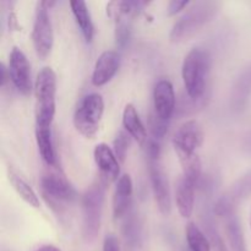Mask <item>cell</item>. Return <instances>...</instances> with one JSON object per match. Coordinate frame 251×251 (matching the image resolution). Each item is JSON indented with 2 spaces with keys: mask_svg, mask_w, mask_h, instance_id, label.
I'll use <instances>...</instances> for the list:
<instances>
[{
  "mask_svg": "<svg viewBox=\"0 0 251 251\" xmlns=\"http://www.w3.org/2000/svg\"><path fill=\"white\" fill-rule=\"evenodd\" d=\"M220 1L215 0H202L191 4L188 10L176 21L172 27L169 38L172 42H184L195 36L220 11Z\"/></svg>",
  "mask_w": 251,
  "mask_h": 251,
  "instance_id": "6da1fadb",
  "label": "cell"
},
{
  "mask_svg": "<svg viewBox=\"0 0 251 251\" xmlns=\"http://www.w3.org/2000/svg\"><path fill=\"white\" fill-rule=\"evenodd\" d=\"M210 70V55L202 48H194L186 54L183 61L181 75L189 97L200 100L205 93L206 80Z\"/></svg>",
  "mask_w": 251,
  "mask_h": 251,
  "instance_id": "7a4b0ae2",
  "label": "cell"
},
{
  "mask_svg": "<svg viewBox=\"0 0 251 251\" xmlns=\"http://www.w3.org/2000/svg\"><path fill=\"white\" fill-rule=\"evenodd\" d=\"M105 186L107 185L100 179V181L93 183L83 193L81 199L82 237L87 243H92L100 233Z\"/></svg>",
  "mask_w": 251,
  "mask_h": 251,
  "instance_id": "3957f363",
  "label": "cell"
},
{
  "mask_svg": "<svg viewBox=\"0 0 251 251\" xmlns=\"http://www.w3.org/2000/svg\"><path fill=\"white\" fill-rule=\"evenodd\" d=\"M37 126H51L55 115L56 76L51 68H43L36 78Z\"/></svg>",
  "mask_w": 251,
  "mask_h": 251,
  "instance_id": "277c9868",
  "label": "cell"
},
{
  "mask_svg": "<svg viewBox=\"0 0 251 251\" xmlns=\"http://www.w3.org/2000/svg\"><path fill=\"white\" fill-rule=\"evenodd\" d=\"M104 112V102L100 93H88L81 100L74 114L76 130L87 139H93L100 129Z\"/></svg>",
  "mask_w": 251,
  "mask_h": 251,
  "instance_id": "5b68a950",
  "label": "cell"
},
{
  "mask_svg": "<svg viewBox=\"0 0 251 251\" xmlns=\"http://www.w3.org/2000/svg\"><path fill=\"white\" fill-rule=\"evenodd\" d=\"M41 188L47 202L56 211L61 212L76 199V191L64 174L59 172H47L41 179Z\"/></svg>",
  "mask_w": 251,
  "mask_h": 251,
  "instance_id": "8992f818",
  "label": "cell"
},
{
  "mask_svg": "<svg viewBox=\"0 0 251 251\" xmlns=\"http://www.w3.org/2000/svg\"><path fill=\"white\" fill-rule=\"evenodd\" d=\"M213 211L225 226V233L229 250L248 251L242 225L235 213V203L227 195H225L216 201L213 205Z\"/></svg>",
  "mask_w": 251,
  "mask_h": 251,
  "instance_id": "52a82bcc",
  "label": "cell"
},
{
  "mask_svg": "<svg viewBox=\"0 0 251 251\" xmlns=\"http://www.w3.org/2000/svg\"><path fill=\"white\" fill-rule=\"evenodd\" d=\"M203 131L196 120H189L179 126L173 136V146L180 163L196 158V150L202 145Z\"/></svg>",
  "mask_w": 251,
  "mask_h": 251,
  "instance_id": "ba28073f",
  "label": "cell"
},
{
  "mask_svg": "<svg viewBox=\"0 0 251 251\" xmlns=\"http://www.w3.org/2000/svg\"><path fill=\"white\" fill-rule=\"evenodd\" d=\"M54 2L39 1L37 2L34 12L33 28H32V42L37 54L41 58H46L53 47V26H51L49 6Z\"/></svg>",
  "mask_w": 251,
  "mask_h": 251,
  "instance_id": "9c48e42d",
  "label": "cell"
},
{
  "mask_svg": "<svg viewBox=\"0 0 251 251\" xmlns=\"http://www.w3.org/2000/svg\"><path fill=\"white\" fill-rule=\"evenodd\" d=\"M149 173L152 193L159 211L163 215H169L172 208L171 190L166 173L162 169L159 159H149Z\"/></svg>",
  "mask_w": 251,
  "mask_h": 251,
  "instance_id": "30bf717a",
  "label": "cell"
},
{
  "mask_svg": "<svg viewBox=\"0 0 251 251\" xmlns=\"http://www.w3.org/2000/svg\"><path fill=\"white\" fill-rule=\"evenodd\" d=\"M9 75L19 92L22 95H28L31 92L32 81L28 60L24 51L17 47H14L10 53Z\"/></svg>",
  "mask_w": 251,
  "mask_h": 251,
  "instance_id": "8fae6325",
  "label": "cell"
},
{
  "mask_svg": "<svg viewBox=\"0 0 251 251\" xmlns=\"http://www.w3.org/2000/svg\"><path fill=\"white\" fill-rule=\"evenodd\" d=\"M176 92L169 80H159L153 88V113L163 120H169L176 110Z\"/></svg>",
  "mask_w": 251,
  "mask_h": 251,
  "instance_id": "7c38bea8",
  "label": "cell"
},
{
  "mask_svg": "<svg viewBox=\"0 0 251 251\" xmlns=\"http://www.w3.org/2000/svg\"><path fill=\"white\" fill-rule=\"evenodd\" d=\"M96 164L100 169V180L109 185L114 180H117L120 173L119 159L115 156L114 151L107 144H98L93 151Z\"/></svg>",
  "mask_w": 251,
  "mask_h": 251,
  "instance_id": "4fadbf2b",
  "label": "cell"
},
{
  "mask_svg": "<svg viewBox=\"0 0 251 251\" xmlns=\"http://www.w3.org/2000/svg\"><path fill=\"white\" fill-rule=\"evenodd\" d=\"M201 225H202V232L205 233L206 238L210 242L212 251H230L226 244L225 237L218 228L217 216L215 215L213 208L210 207L208 200L202 198V205H201Z\"/></svg>",
  "mask_w": 251,
  "mask_h": 251,
  "instance_id": "5bb4252c",
  "label": "cell"
},
{
  "mask_svg": "<svg viewBox=\"0 0 251 251\" xmlns=\"http://www.w3.org/2000/svg\"><path fill=\"white\" fill-rule=\"evenodd\" d=\"M199 179L181 174L176 184V202L181 217L189 218L195 207V188Z\"/></svg>",
  "mask_w": 251,
  "mask_h": 251,
  "instance_id": "9a60e30c",
  "label": "cell"
},
{
  "mask_svg": "<svg viewBox=\"0 0 251 251\" xmlns=\"http://www.w3.org/2000/svg\"><path fill=\"white\" fill-rule=\"evenodd\" d=\"M120 65V56L115 50H105L98 56L92 74V83L103 86L109 82L117 74Z\"/></svg>",
  "mask_w": 251,
  "mask_h": 251,
  "instance_id": "2e32d148",
  "label": "cell"
},
{
  "mask_svg": "<svg viewBox=\"0 0 251 251\" xmlns=\"http://www.w3.org/2000/svg\"><path fill=\"white\" fill-rule=\"evenodd\" d=\"M132 180L129 174H123L117 183L113 198V215L115 220H123L131 210Z\"/></svg>",
  "mask_w": 251,
  "mask_h": 251,
  "instance_id": "e0dca14e",
  "label": "cell"
},
{
  "mask_svg": "<svg viewBox=\"0 0 251 251\" xmlns=\"http://www.w3.org/2000/svg\"><path fill=\"white\" fill-rule=\"evenodd\" d=\"M251 98V64L245 66L235 78L230 93V103L234 110L244 109Z\"/></svg>",
  "mask_w": 251,
  "mask_h": 251,
  "instance_id": "ac0fdd59",
  "label": "cell"
},
{
  "mask_svg": "<svg viewBox=\"0 0 251 251\" xmlns=\"http://www.w3.org/2000/svg\"><path fill=\"white\" fill-rule=\"evenodd\" d=\"M122 234L125 247L129 251H136L142 244V227L139 215L134 210H130L123 218Z\"/></svg>",
  "mask_w": 251,
  "mask_h": 251,
  "instance_id": "d6986e66",
  "label": "cell"
},
{
  "mask_svg": "<svg viewBox=\"0 0 251 251\" xmlns=\"http://www.w3.org/2000/svg\"><path fill=\"white\" fill-rule=\"evenodd\" d=\"M123 125L124 129L132 139L136 140L137 142H146L147 140V131L145 127L144 123L140 119L139 113L134 104L127 103L123 112Z\"/></svg>",
  "mask_w": 251,
  "mask_h": 251,
  "instance_id": "ffe728a7",
  "label": "cell"
},
{
  "mask_svg": "<svg viewBox=\"0 0 251 251\" xmlns=\"http://www.w3.org/2000/svg\"><path fill=\"white\" fill-rule=\"evenodd\" d=\"M36 140L37 145H38L39 153H41L42 156V159L48 164V167L55 166L56 152L55 149H54L51 126H37Z\"/></svg>",
  "mask_w": 251,
  "mask_h": 251,
  "instance_id": "44dd1931",
  "label": "cell"
},
{
  "mask_svg": "<svg viewBox=\"0 0 251 251\" xmlns=\"http://www.w3.org/2000/svg\"><path fill=\"white\" fill-rule=\"evenodd\" d=\"M7 176H9V180L11 183V185L14 186V189L16 190V193L19 194L20 198L25 201V202L28 203L32 207H39V199L37 196V194L34 193L33 189L29 186V184L22 178L21 174L16 171L12 167H7Z\"/></svg>",
  "mask_w": 251,
  "mask_h": 251,
  "instance_id": "7402d4cb",
  "label": "cell"
},
{
  "mask_svg": "<svg viewBox=\"0 0 251 251\" xmlns=\"http://www.w3.org/2000/svg\"><path fill=\"white\" fill-rule=\"evenodd\" d=\"M70 6L83 37H85L86 41L91 42L93 38V34H95V26H93L92 17L88 11L87 4L82 0H73V1H70Z\"/></svg>",
  "mask_w": 251,
  "mask_h": 251,
  "instance_id": "603a6c76",
  "label": "cell"
},
{
  "mask_svg": "<svg viewBox=\"0 0 251 251\" xmlns=\"http://www.w3.org/2000/svg\"><path fill=\"white\" fill-rule=\"evenodd\" d=\"M185 233L189 251H212V248H211L210 242L206 238L205 233L195 223H189L186 226Z\"/></svg>",
  "mask_w": 251,
  "mask_h": 251,
  "instance_id": "cb8c5ba5",
  "label": "cell"
},
{
  "mask_svg": "<svg viewBox=\"0 0 251 251\" xmlns=\"http://www.w3.org/2000/svg\"><path fill=\"white\" fill-rule=\"evenodd\" d=\"M228 198L237 205L240 201L245 200V199L251 196V169L249 172L240 176L233 186L230 188L229 193L227 194Z\"/></svg>",
  "mask_w": 251,
  "mask_h": 251,
  "instance_id": "d4e9b609",
  "label": "cell"
},
{
  "mask_svg": "<svg viewBox=\"0 0 251 251\" xmlns=\"http://www.w3.org/2000/svg\"><path fill=\"white\" fill-rule=\"evenodd\" d=\"M134 16H120L115 19V39L120 48H124L130 39L131 34V19Z\"/></svg>",
  "mask_w": 251,
  "mask_h": 251,
  "instance_id": "484cf974",
  "label": "cell"
},
{
  "mask_svg": "<svg viewBox=\"0 0 251 251\" xmlns=\"http://www.w3.org/2000/svg\"><path fill=\"white\" fill-rule=\"evenodd\" d=\"M168 123L169 120L161 119L154 113H151V115H150V130H151L152 139L161 141L168 131Z\"/></svg>",
  "mask_w": 251,
  "mask_h": 251,
  "instance_id": "4316f807",
  "label": "cell"
},
{
  "mask_svg": "<svg viewBox=\"0 0 251 251\" xmlns=\"http://www.w3.org/2000/svg\"><path fill=\"white\" fill-rule=\"evenodd\" d=\"M130 145V135L125 131H120L114 140V153L120 162H124L127 149Z\"/></svg>",
  "mask_w": 251,
  "mask_h": 251,
  "instance_id": "83f0119b",
  "label": "cell"
},
{
  "mask_svg": "<svg viewBox=\"0 0 251 251\" xmlns=\"http://www.w3.org/2000/svg\"><path fill=\"white\" fill-rule=\"evenodd\" d=\"M103 251H120V245L117 237L113 234L107 235L103 243Z\"/></svg>",
  "mask_w": 251,
  "mask_h": 251,
  "instance_id": "f1b7e54d",
  "label": "cell"
},
{
  "mask_svg": "<svg viewBox=\"0 0 251 251\" xmlns=\"http://www.w3.org/2000/svg\"><path fill=\"white\" fill-rule=\"evenodd\" d=\"M189 1L188 0H172L168 4V15H176V12H179L180 10H183L184 7L188 6Z\"/></svg>",
  "mask_w": 251,
  "mask_h": 251,
  "instance_id": "f546056e",
  "label": "cell"
},
{
  "mask_svg": "<svg viewBox=\"0 0 251 251\" xmlns=\"http://www.w3.org/2000/svg\"><path fill=\"white\" fill-rule=\"evenodd\" d=\"M244 149L245 151L251 153V131L245 136L244 139Z\"/></svg>",
  "mask_w": 251,
  "mask_h": 251,
  "instance_id": "4dcf8cb0",
  "label": "cell"
},
{
  "mask_svg": "<svg viewBox=\"0 0 251 251\" xmlns=\"http://www.w3.org/2000/svg\"><path fill=\"white\" fill-rule=\"evenodd\" d=\"M36 251H60V249H58V248L54 247V245H44V247L39 248V249Z\"/></svg>",
  "mask_w": 251,
  "mask_h": 251,
  "instance_id": "1f68e13d",
  "label": "cell"
}]
</instances>
